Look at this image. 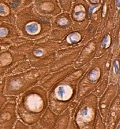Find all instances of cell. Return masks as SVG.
I'll list each match as a JSON object with an SVG mask.
<instances>
[{
    "label": "cell",
    "instance_id": "1",
    "mask_svg": "<svg viewBox=\"0 0 120 129\" xmlns=\"http://www.w3.org/2000/svg\"><path fill=\"white\" fill-rule=\"evenodd\" d=\"M45 91L35 86L19 96L17 100V113L23 122L31 126L38 122L46 107Z\"/></svg>",
    "mask_w": 120,
    "mask_h": 129
},
{
    "label": "cell",
    "instance_id": "2",
    "mask_svg": "<svg viewBox=\"0 0 120 129\" xmlns=\"http://www.w3.org/2000/svg\"><path fill=\"white\" fill-rule=\"evenodd\" d=\"M42 75L41 69L30 68L22 73L6 76L5 94L7 96H19L36 86Z\"/></svg>",
    "mask_w": 120,
    "mask_h": 129
},
{
    "label": "cell",
    "instance_id": "3",
    "mask_svg": "<svg viewBox=\"0 0 120 129\" xmlns=\"http://www.w3.org/2000/svg\"><path fill=\"white\" fill-rule=\"evenodd\" d=\"M8 96V101L0 110V128H14L18 119L17 96Z\"/></svg>",
    "mask_w": 120,
    "mask_h": 129
},
{
    "label": "cell",
    "instance_id": "4",
    "mask_svg": "<svg viewBox=\"0 0 120 129\" xmlns=\"http://www.w3.org/2000/svg\"><path fill=\"white\" fill-rule=\"evenodd\" d=\"M25 54L15 53L10 50L0 52V79L6 76V73L17 62L26 60Z\"/></svg>",
    "mask_w": 120,
    "mask_h": 129
},
{
    "label": "cell",
    "instance_id": "5",
    "mask_svg": "<svg viewBox=\"0 0 120 129\" xmlns=\"http://www.w3.org/2000/svg\"><path fill=\"white\" fill-rule=\"evenodd\" d=\"M20 36L17 27L14 23L2 22L0 23V39L7 40Z\"/></svg>",
    "mask_w": 120,
    "mask_h": 129
},
{
    "label": "cell",
    "instance_id": "6",
    "mask_svg": "<svg viewBox=\"0 0 120 129\" xmlns=\"http://www.w3.org/2000/svg\"><path fill=\"white\" fill-rule=\"evenodd\" d=\"M16 16L6 0H0V23H15Z\"/></svg>",
    "mask_w": 120,
    "mask_h": 129
},
{
    "label": "cell",
    "instance_id": "7",
    "mask_svg": "<svg viewBox=\"0 0 120 129\" xmlns=\"http://www.w3.org/2000/svg\"><path fill=\"white\" fill-rule=\"evenodd\" d=\"M31 68V66L29 61H26V59L22 60V61H20L15 64L13 67H11L6 73V76L22 73L29 70Z\"/></svg>",
    "mask_w": 120,
    "mask_h": 129
},
{
    "label": "cell",
    "instance_id": "8",
    "mask_svg": "<svg viewBox=\"0 0 120 129\" xmlns=\"http://www.w3.org/2000/svg\"><path fill=\"white\" fill-rule=\"evenodd\" d=\"M8 3L14 13L17 14L19 11L29 7L32 0H6Z\"/></svg>",
    "mask_w": 120,
    "mask_h": 129
},
{
    "label": "cell",
    "instance_id": "9",
    "mask_svg": "<svg viewBox=\"0 0 120 129\" xmlns=\"http://www.w3.org/2000/svg\"><path fill=\"white\" fill-rule=\"evenodd\" d=\"M33 44L31 42H26L19 45H14L10 46L9 47V50L13 51L15 53L23 54L24 53H27L30 50V48L33 47Z\"/></svg>",
    "mask_w": 120,
    "mask_h": 129
},
{
    "label": "cell",
    "instance_id": "10",
    "mask_svg": "<svg viewBox=\"0 0 120 129\" xmlns=\"http://www.w3.org/2000/svg\"><path fill=\"white\" fill-rule=\"evenodd\" d=\"M5 77L2 78L0 82V110L8 101V96L5 94Z\"/></svg>",
    "mask_w": 120,
    "mask_h": 129
},
{
    "label": "cell",
    "instance_id": "11",
    "mask_svg": "<svg viewBox=\"0 0 120 129\" xmlns=\"http://www.w3.org/2000/svg\"><path fill=\"white\" fill-rule=\"evenodd\" d=\"M14 128H29L30 126L26 124L21 119H17L16 122L14 126Z\"/></svg>",
    "mask_w": 120,
    "mask_h": 129
},
{
    "label": "cell",
    "instance_id": "12",
    "mask_svg": "<svg viewBox=\"0 0 120 129\" xmlns=\"http://www.w3.org/2000/svg\"><path fill=\"white\" fill-rule=\"evenodd\" d=\"M11 45V42L8 40L0 39V47H7Z\"/></svg>",
    "mask_w": 120,
    "mask_h": 129
},
{
    "label": "cell",
    "instance_id": "13",
    "mask_svg": "<svg viewBox=\"0 0 120 129\" xmlns=\"http://www.w3.org/2000/svg\"><path fill=\"white\" fill-rule=\"evenodd\" d=\"M2 51V47H0V52Z\"/></svg>",
    "mask_w": 120,
    "mask_h": 129
},
{
    "label": "cell",
    "instance_id": "14",
    "mask_svg": "<svg viewBox=\"0 0 120 129\" xmlns=\"http://www.w3.org/2000/svg\"><path fill=\"white\" fill-rule=\"evenodd\" d=\"M1 80H2V79H0V82H1Z\"/></svg>",
    "mask_w": 120,
    "mask_h": 129
}]
</instances>
